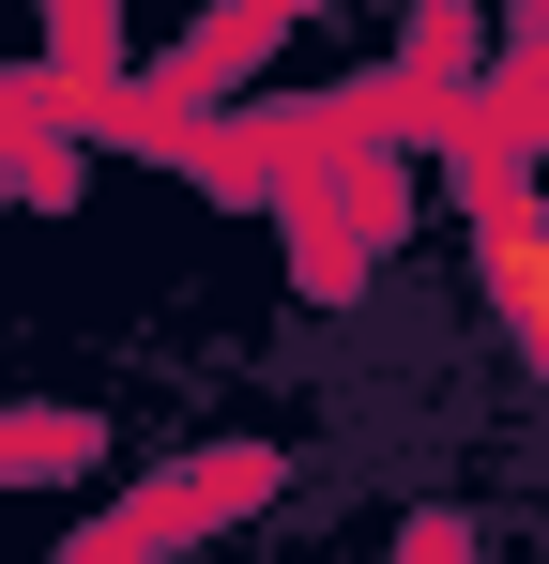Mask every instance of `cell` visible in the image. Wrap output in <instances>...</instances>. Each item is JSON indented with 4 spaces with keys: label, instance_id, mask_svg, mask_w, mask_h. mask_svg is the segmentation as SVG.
I'll return each instance as SVG.
<instances>
[{
    "label": "cell",
    "instance_id": "obj_1",
    "mask_svg": "<svg viewBox=\"0 0 549 564\" xmlns=\"http://www.w3.org/2000/svg\"><path fill=\"white\" fill-rule=\"evenodd\" d=\"M473 275H488V305H504L519 367L549 381V214L519 184H473Z\"/></svg>",
    "mask_w": 549,
    "mask_h": 564
}]
</instances>
